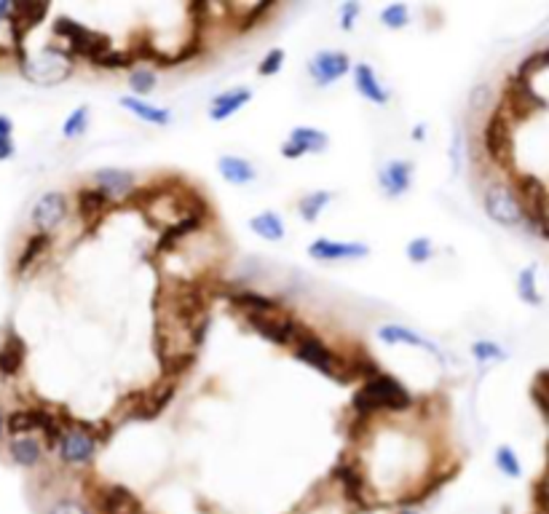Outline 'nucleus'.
<instances>
[{"label":"nucleus","instance_id":"nucleus-23","mask_svg":"<svg viewBox=\"0 0 549 514\" xmlns=\"http://www.w3.org/2000/svg\"><path fill=\"white\" fill-rule=\"evenodd\" d=\"M249 99H252V89H249V86L228 89V91L217 94V97L209 102V118H212V121H228V118L236 115Z\"/></svg>","mask_w":549,"mask_h":514},{"label":"nucleus","instance_id":"nucleus-38","mask_svg":"<svg viewBox=\"0 0 549 514\" xmlns=\"http://www.w3.org/2000/svg\"><path fill=\"white\" fill-rule=\"evenodd\" d=\"M472 357H474L480 365H488V362H501V360H506V352L498 346L496 340H474V343H472Z\"/></svg>","mask_w":549,"mask_h":514},{"label":"nucleus","instance_id":"nucleus-24","mask_svg":"<svg viewBox=\"0 0 549 514\" xmlns=\"http://www.w3.org/2000/svg\"><path fill=\"white\" fill-rule=\"evenodd\" d=\"M121 107L129 110L134 118H140L143 123H151V126H169L172 123V113L167 107H156L140 97H131V94H123L121 99Z\"/></svg>","mask_w":549,"mask_h":514},{"label":"nucleus","instance_id":"nucleus-25","mask_svg":"<svg viewBox=\"0 0 549 514\" xmlns=\"http://www.w3.org/2000/svg\"><path fill=\"white\" fill-rule=\"evenodd\" d=\"M9 458L22 469H38L43 461V445L35 437H12L9 439Z\"/></svg>","mask_w":549,"mask_h":514},{"label":"nucleus","instance_id":"nucleus-3","mask_svg":"<svg viewBox=\"0 0 549 514\" xmlns=\"http://www.w3.org/2000/svg\"><path fill=\"white\" fill-rule=\"evenodd\" d=\"M54 36L62 38L75 57H81V59H86V62H91V65H94L105 51L113 49V46H110V38H107L105 33L89 30L86 25H81V22H75V20H70V17H57V22H54Z\"/></svg>","mask_w":549,"mask_h":514},{"label":"nucleus","instance_id":"nucleus-40","mask_svg":"<svg viewBox=\"0 0 549 514\" xmlns=\"http://www.w3.org/2000/svg\"><path fill=\"white\" fill-rule=\"evenodd\" d=\"M17 153V142H14V123L9 115L0 113V161H9Z\"/></svg>","mask_w":549,"mask_h":514},{"label":"nucleus","instance_id":"nucleus-28","mask_svg":"<svg viewBox=\"0 0 549 514\" xmlns=\"http://www.w3.org/2000/svg\"><path fill=\"white\" fill-rule=\"evenodd\" d=\"M49 249H51V233H33V236L25 241V247H22V252H20V257H17V263H14V273H17V276H25L41 257H46Z\"/></svg>","mask_w":549,"mask_h":514},{"label":"nucleus","instance_id":"nucleus-4","mask_svg":"<svg viewBox=\"0 0 549 514\" xmlns=\"http://www.w3.org/2000/svg\"><path fill=\"white\" fill-rule=\"evenodd\" d=\"M97 450H99V442L89 423H70L62 431L59 442L54 445V453L59 455V461L73 469L89 466L97 458Z\"/></svg>","mask_w":549,"mask_h":514},{"label":"nucleus","instance_id":"nucleus-22","mask_svg":"<svg viewBox=\"0 0 549 514\" xmlns=\"http://www.w3.org/2000/svg\"><path fill=\"white\" fill-rule=\"evenodd\" d=\"M351 75H354V89H357L367 102H373V105H378V107H383V105L391 102L388 89L380 83V78L375 75V70H373L367 62L351 65Z\"/></svg>","mask_w":549,"mask_h":514},{"label":"nucleus","instance_id":"nucleus-8","mask_svg":"<svg viewBox=\"0 0 549 514\" xmlns=\"http://www.w3.org/2000/svg\"><path fill=\"white\" fill-rule=\"evenodd\" d=\"M333 479L338 482L343 498L349 503H354L357 509H367L373 503V495H370V485H367V477H365V469L351 461V458H338V463L333 466Z\"/></svg>","mask_w":549,"mask_h":514},{"label":"nucleus","instance_id":"nucleus-14","mask_svg":"<svg viewBox=\"0 0 549 514\" xmlns=\"http://www.w3.org/2000/svg\"><path fill=\"white\" fill-rule=\"evenodd\" d=\"M378 186L386 194V199H399L413 186V161L394 158L378 171Z\"/></svg>","mask_w":549,"mask_h":514},{"label":"nucleus","instance_id":"nucleus-20","mask_svg":"<svg viewBox=\"0 0 549 514\" xmlns=\"http://www.w3.org/2000/svg\"><path fill=\"white\" fill-rule=\"evenodd\" d=\"M110 202H113V199H110V196H107L105 191L94 188V186H89V188H81V191L75 194L78 217L83 220L86 231H94V228L99 225V220H102V215L107 212Z\"/></svg>","mask_w":549,"mask_h":514},{"label":"nucleus","instance_id":"nucleus-10","mask_svg":"<svg viewBox=\"0 0 549 514\" xmlns=\"http://www.w3.org/2000/svg\"><path fill=\"white\" fill-rule=\"evenodd\" d=\"M20 67H22V73H25L27 81L43 83V86H54V83L65 81V78L73 73L70 59H67L62 51H57V49H43V54H41L35 62L25 59Z\"/></svg>","mask_w":549,"mask_h":514},{"label":"nucleus","instance_id":"nucleus-31","mask_svg":"<svg viewBox=\"0 0 549 514\" xmlns=\"http://www.w3.org/2000/svg\"><path fill=\"white\" fill-rule=\"evenodd\" d=\"M335 199L333 191H314V194H306L301 202H298V212L306 223H317V217L322 215L325 207H330Z\"/></svg>","mask_w":549,"mask_h":514},{"label":"nucleus","instance_id":"nucleus-51","mask_svg":"<svg viewBox=\"0 0 549 514\" xmlns=\"http://www.w3.org/2000/svg\"><path fill=\"white\" fill-rule=\"evenodd\" d=\"M6 437V413H4V407H0V439Z\"/></svg>","mask_w":549,"mask_h":514},{"label":"nucleus","instance_id":"nucleus-1","mask_svg":"<svg viewBox=\"0 0 549 514\" xmlns=\"http://www.w3.org/2000/svg\"><path fill=\"white\" fill-rule=\"evenodd\" d=\"M410 407H413V394H410L394 376L380 370L378 376L362 381V386L357 389L351 399V410L357 418L354 429L367 426L373 418L383 413H407Z\"/></svg>","mask_w":549,"mask_h":514},{"label":"nucleus","instance_id":"nucleus-36","mask_svg":"<svg viewBox=\"0 0 549 514\" xmlns=\"http://www.w3.org/2000/svg\"><path fill=\"white\" fill-rule=\"evenodd\" d=\"M404 255L407 260L413 263V265H421V263H429L432 255H435V244L429 236H416V239H410L407 247H404Z\"/></svg>","mask_w":549,"mask_h":514},{"label":"nucleus","instance_id":"nucleus-27","mask_svg":"<svg viewBox=\"0 0 549 514\" xmlns=\"http://www.w3.org/2000/svg\"><path fill=\"white\" fill-rule=\"evenodd\" d=\"M201 223H204V215H183V217H177L169 228H164V233L159 239V252L175 249L183 239H188L193 231H199Z\"/></svg>","mask_w":549,"mask_h":514},{"label":"nucleus","instance_id":"nucleus-16","mask_svg":"<svg viewBox=\"0 0 549 514\" xmlns=\"http://www.w3.org/2000/svg\"><path fill=\"white\" fill-rule=\"evenodd\" d=\"M370 247L362 241H333V239H317L309 244V257L319 263H338V260H359L367 257Z\"/></svg>","mask_w":549,"mask_h":514},{"label":"nucleus","instance_id":"nucleus-44","mask_svg":"<svg viewBox=\"0 0 549 514\" xmlns=\"http://www.w3.org/2000/svg\"><path fill=\"white\" fill-rule=\"evenodd\" d=\"M362 14V6L357 4V0H346V4H341L338 9V20H341V30L351 33L357 28V20Z\"/></svg>","mask_w":549,"mask_h":514},{"label":"nucleus","instance_id":"nucleus-21","mask_svg":"<svg viewBox=\"0 0 549 514\" xmlns=\"http://www.w3.org/2000/svg\"><path fill=\"white\" fill-rule=\"evenodd\" d=\"M378 337H380L383 343H388V346H396V343H402V346L424 349V352H429L432 357L443 360V352H440L437 343H432L429 337L419 335L416 329H410V327H402V324H383V327L378 329Z\"/></svg>","mask_w":549,"mask_h":514},{"label":"nucleus","instance_id":"nucleus-45","mask_svg":"<svg viewBox=\"0 0 549 514\" xmlns=\"http://www.w3.org/2000/svg\"><path fill=\"white\" fill-rule=\"evenodd\" d=\"M490 102H493V89H490V83H477V86L472 89V94H469V107H472V113H482L485 107H490Z\"/></svg>","mask_w":549,"mask_h":514},{"label":"nucleus","instance_id":"nucleus-11","mask_svg":"<svg viewBox=\"0 0 549 514\" xmlns=\"http://www.w3.org/2000/svg\"><path fill=\"white\" fill-rule=\"evenodd\" d=\"M49 6L46 4H12V14H9V28L14 36V46H17V62L22 65L27 59L25 54V38L30 30H35L46 17H49Z\"/></svg>","mask_w":549,"mask_h":514},{"label":"nucleus","instance_id":"nucleus-35","mask_svg":"<svg viewBox=\"0 0 549 514\" xmlns=\"http://www.w3.org/2000/svg\"><path fill=\"white\" fill-rule=\"evenodd\" d=\"M89 118H91L89 105L75 107V110L65 118V123H62V137H65V139H75V137L86 134V129H89Z\"/></svg>","mask_w":549,"mask_h":514},{"label":"nucleus","instance_id":"nucleus-50","mask_svg":"<svg viewBox=\"0 0 549 514\" xmlns=\"http://www.w3.org/2000/svg\"><path fill=\"white\" fill-rule=\"evenodd\" d=\"M413 139L419 142V139H427V126H416L413 129Z\"/></svg>","mask_w":549,"mask_h":514},{"label":"nucleus","instance_id":"nucleus-32","mask_svg":"<svg viewBox=\"0 0 549 514\" xmlns=\"http://www.w3.org/2000/svg\"><path fill=\"white\" fill-rule=\"evenodd\" d=\"M159 78L151 67H137L129 73V89H131V97H140L145 99L153 89H156Z\"/></svg>","mask_w":549,"mask_h":514},{"label":"nucleus","instance_id":"nucleus-6","mask_svg":"<svg viewBox=\"0 0 549 514\" xmlns=\"http://www.w3.org/2000/svg\"><path fill=\"white\" fill-rule=\"evenodd\" d=\"M482 145H485V153L488 158L496 163V166H509L512 161V150H514V142H512V118L496 107L482 129Z\"/></svg>","mask_w":549,"mask_h":514},{"label":"nucleus","instance_id":"nucleus-46","mask_svg":"<svg viewBox=\"0 0 549 514\" xmlns=\"http://www.w3.org/2000/svg\"><path fill=\"white\" fill-rule=\"evenodd\" d=\"M49 514H91V509L75 498H59V501H54Z\"/></svg>","mask_w":549,"mask_h":514},{"label":"nucleus","instance_id":"nucleus-7","mask_svg":"<svg viewBox=\"0 0 549 514\" xmlns=\"http://www.w3.org/2000/svg\"><path fill=\"white\" fill-rule=\"evenodd\" d=\"M247 324L273 346L282 349H293L295 340L309 332V327L301 319H290V316H247Z\"/></svg>","mask_w":549,"mask_h":514},{"label":"nucleus","instance_id":"nucleus-26","mask_svg":"<svg viewBox=\"0 0 549 514\" xmlns=\"http://www.w3.org/2000/svg\"><path fill=\"white\" fill-rule=\"evenodd\" d=\"M217 169H220L223 180L231 183V186H249V183L257 180L255 166L247 158H241V155H220L217 158Z\"/></svg>","mask_w":549,"mask_h":514},{"label":"nucleus","instance_id":"nucleus-9","mask_svg":"<svg viewBox=\"0 0 549 514\" xmlns=\"http://www.w3.org/2000/svg\"><path fill=\"white\" fill-rule=\"evenodd\" d=\"M89 509L91 514H134L143 503L123 485H97L89 493Z\"/></svg>","mask_w":549,"mask_h":514},{"label":"nucleus","instance_id":"nucleus-37","mask_svg":"<svg viewBox=\"0 0 549 514\" xmlns=\"http://www.w3.org/2000/svg\"><path fill=\"white\" fill-rule=\"evenodd\" d=\"M544 73H546V51L538 49L528 59L520 62V70L514 73V78H520L525 83H533V75H544Z\"/></svg>","mask_w":549,"mask_h":514},{"label":"nucleus","instance_id":"nucleus-30","mask_svg":"<svg viewBox=\"0 0 549 514\" xmlns=\"http://www.w3.org/2000/svg\"><path fill=\"white\" fill-rule=\"evenodd\" d=\"M249 231L257 233L260 239L265 241H282L287 228H285V220L277 215V212H260L249 220Z\"/></svg>","mask_w":549,"mask_h":514},{"label":"nucleus","instance_id":"nucleus-18","mask_svg":"<svg viewBox=\"0 0 549 514\" xmlns=\"http://www.w3.org/2000/svg\"><path fill=\"white\" fill-rule=\"evenodd\" d=\"M27 346L14 327H6L4 340H0V378H17L25 370Z\"/></svg>","mask_w":549,"mask_h":514},{"label":"nucleus","instance_id":"nucleus-34","mask_svg":"<svg viewBox=\"0 0 549 514\" xmlns=\"http://www.w3.org/2000/svg\"><path fill=\"white\" fill-rule=\"evenodd\" d=\"M493 461H496V469L504 474V477H509V479H520L522 477V463H520V458H517V453L509 447V445H501V447H496V455H493Z\"/></svg>","mask_w":549,"mask_h":514},{"label":"nucleus","instance_id":"nucleus-33","mask_svg":"<svg viewBox=\"0 0 549 514\" xmlns=\"http://www.w3.org/2000/svg\"><path fill=\"white\" fill-rule=\"evenodd\" d=\"M517 292L522 297V303L528 305H541V292H538V284H536V265H528L520 271L517 276Z\"/></svg>","mask_w":549,"mask_h":514},{"label":"nucleus","instance_id":"nucleus-2","mask_svg":"<svg viewBox=\"0 0 549 514\" xmlns=\"http://www.w3.org/2000/svg\"><path fill=\"white\" fill-rule=\"evenodd\" d=\"M293 357L301 360L303 365L314 368L317 373H322L325 378H333L338 384H349V376H346V365H343V357H338L327 343L317 335V332H303L295 346H293Z\"/></svg>","mask_w":549,"mask_h":514},{"label":"nucleus","instance_id":"nucleus-17","mask_svg":"<svg viewBox=\"0 0 549 514\" xmlns=\"http://www.w3.org/2000/svg\"><path fill=\"white\" fill-rule=\"evenodd\" d=\"M228 303L241 311L244 316H279L285 303L279 297H271V295H263V292H255V289H236L228 295Z\"/></svg>","mask_w":549,"mask_h":514},{"label":"nucleus","instance_id":"nucleus-47","mask_svg":"<svg viewBox=\"0 0 549 514\" xmlns=\"http://www.w3.org/2000/svg\"><path fill=\"white\" fill-rule=\"evenodd\" d=\"M451 161H453V175L461 171V129H453V145H451Z\"/></svg>","mask_w":549,"mask_h":514},{"label":"nucleus","instance_id":"nucleus-52","mask_svg":"<svg viewBox=\"0 0 549 514\" xmlns=\"http://www.w3.org/2000/svg\"><path fill=\"white\" fill-rule=\"evenodd\" d=\"M9 54H12V51H9V49H6V46H4V43H0V59H6V57H9Z\"/></svg>","mask_w":549,"mask_h":514},{"label":"nucleus","instance_id":"nucleus-29","mask_svg":"<svg viewBox=\"0 0 549 514\" xmlns=\"http://www.w3.org/2000/svg\"><path fill=\"white\" fill-rule=\"evenodd\" d=\"M43 407H17L6 415V437H33L41 426Z\"/></svg>","mask_w":549,"mask_h":514},{"label":"nucleus","instance_id":"nucleus-42","mask_svg":"<svg viewBox=\"0 0 549 514\" xmlns=\"http://www.w3.org/2000/svg\"><path fill=\"white\" fill-rule=\"evenodd\" d=\"M285 59H287V54H285V49H271L263 59H260V65H257V73L260 75H277L279 70H282V65H285Z\"/></svg>","mask_w":549,"mask_h":514},{"label":"nucleus","instance_id":"nucleus-49","mask_svg":"<svg viewBox=\"0 0 549 514\" xmlns=\"http://www.w3.org/2000/svg\"><path fill=\"white\" fill-rule=\"evenodd\" d=\"M9 14H12V4L9 0H0V22H9Z\"/></svg>","mask_w":549,"mask_h":514},{"label":"nucleus","instance_id":"nucleus-5","mask_svg":"<svg viewBox=\"0 0 549 514\" xmlns=\"http://www.w3.org/2000/svg\"><path fill=\"white\" fill-rule=\"evenodd\" d=\"M482 210L501 228H520V223L525 217L522 215V204H520L514 188L504 186V183L485 186V191H482Z\"/></svg>","mask_w":549,"mask_h":514},{"label":"nucleus","instance_id":"nucleus-39","mask_svg":"<svg viewBox=\"0 0 549 514\" xmlns=\"http://www.w3.org/2000/svg\"><path fill=\"white\" fill-rule=\"evenodd\" d=\"M407 22H410V9L404 4H388L380 12V25L388 28V30H402Z\"/></svg>","mask_w":549,"mask_h":514},{"label":"nucleus","instance_id":"nucleus-43","mask_svg":"<svg viewBox=\"0 0 549 514\" xmlns=\"http://www.w3.org/2000/svg\"><path fill=\"white\" fill-rule=\"evenodd\" d=\"M273 9H277V4H255V6H247L244 20H239V22H241V25H239V30L244 33V30H249V28H257V25L263 22V17H265V14H271Z\"/></svg>","mask_w":549,"mask_h":514},{"label":"nucleus","instance_id":"nucleus-15","mask_svg":"<svg viewBox=\"0 0 549 514\" xmlns=\"http://www.w3.org/2000/svg\"><path fill=\"white\" fill-rule=\"evenodd\" d=\"M330 145V137L322 129L314 126H295L290 131V137L282 145V155L285 158H303L309 153H325Z\"/></svg>","mask_w":549,"mask_h":514},{"label":"nucleus","instance_id":"nucleus-41","mask_svg":"<svg viewBox=\"0 0 549 514\" xmlns=\"http://www.w3.org/2000/svg\"><path fill=\"white\" fill-rule=\"evenodd\" d=\"M129 65H134L131 51H118V49L105 51V54L94 62V67H102V70H126Z\"/></svg>","mask_w":549,"mask_h":514},{"label":"nucleus","instance_id":"nucleus-19","mask_svg":"<svg viewBox=\"0 0 549 514\" xmlns=\"http://www.w3.org/2000/svg\"><path fill=\"white\" fill-rule=\"evenodd\" d=\"M91 183L94 188L105 191L110 199H129L137 188V178H134V171L129 169H97L94 175H91Z\"/></svg>","mask_w":549,"mask_h":514},{"label":"nucleus","instance_id":"nucleus-48","mask_svg":"<svg viewBox=\"0 0 549 514\" xmlns=\"http://www.w3.org/2000/svg\"><path fill=\"white\" fill-rule=\"evenodd\" d=\"M541 381H544V373L538 376V381H536V386H533V399H536V405L544 410V407H546V402H544V386H541Z\"/></svg>","mask_w":549,"mask_h":514},{"label":"nucleus","instance_id":"nucleus-13","mask_svg":"<svg viewBox=\"0 0 549 514\" xmlns=\"http://www.w3.org/2000/svg\"><path fill=\"white\" fill-rule=\"evenodd\" d=\"M67 212H70L67 196L62 191H49L33 204L30 223H33L35 233H54L67 220Z\"/></svg>","mask_w":549,"mask_h":514},{"label":"nucleus","instance_id":"nucleus-12","mask_svg":"<svg viewBox=\"0 0 549 514\" xmlns=\"http://www.w3.org/2000/svg\"><path fill=\"white\" fill-rule=\"evenodd\" d=\"M311 81L319 86V89H327L330 83L346 78L351 73V57L346 51H333V49H325V51H317L309 65H306Z\"/></svg>","mask_w":549,"mask_h":514}]
</instances>
